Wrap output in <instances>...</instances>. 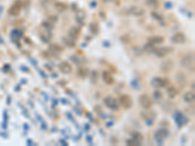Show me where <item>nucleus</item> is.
I'll use <instances>...</instances> for the list:
<instances>
[{
    "instance_id": "nucleus-1",
    "label": "nucleus",
    "mask_w": 195,
    "mask_h": 146,
    "mask_svg": "<svg viewBox=\"0 0 195 146\" xmlns=\"http://www.w3.org/2000/svg\"><path fill=\"white\" fill-rule=\"evenodd\" d=\"M180 64L184 66V68L189 70H194V54H187L185 55L180 60Z\"/></svg>"
},
{
    "instance_id": "nucleus-2",
    "label": "nucleus",
    "mask_w": 195,
    "mask_h": 146,
    "mask_svg": "<svg viewBox=\"0 0 195 146\" xmlns=\"http://www.w3.org/2000/svg\"><path fill=\"white\" fill-rule=\"evenodd\" d=\"M138 102H140L141 107H144L145 109H149L151 106H152L151 97L146 94L140 96V97H138Z\"/></svg>"
},
{
    "instance_id": "nucleus-3",
    "label": "nucleus",
    "mask_w": 195,
    "mask_h": 146,
    "mask_svg": "<svg viewBox=\"0 0 195 146\" xmlns=\"http://www.w3.org/2000/svg\"><path fill=\"white\" fill-rule=\"evenodd\" d=\"M103 103L106 104L107 108H109L111 110H117L119 108V105L117 100L112 96H106L105 99H103Z\"/></svg>"
},
{
    "instance_id": "nucleus-4",
    "label": "nucleus",
    "mask_w": 195,
    "mask_h": 146,
    "mask_svg": "<svg viewBox=\"0 0 195 146\" xmlns=\"http://www.w3.org/2000/svg\"><path fill=\"white\" fill-rule=\"evenodd\" d=\"M119 103L123 108L129 109V108L132 107L133 101H132V99L129 96L122 95V96H120V97H119Z\"/></svg>"
},
{
    "instance_id": "nucleus-5",
    "label": "nucleus",
    "mask_w": 195,
    "mask_h": 146,
    "mask_svg": "<svg viewBox=\"0 0 195 146\" xmlns=\"http://www.w3.org/2000/svg\"><path fill=\"white\" fill-rule=\"evenodd\" d=\"M169 83V81L167 79L164 78H159V77H155L151 80V85H152L156 89H160V88L165 87L167 84Z\"/></svg>"
},
{
    "instance_id": "nucleus-6",
    "label": "nucleus",
    "mask_w": 195,
    "mask_h": 146,
    "mask_svg": "<svg viewBox=\"0 0 195 146\" xmlns=\"http://www.w3.org/2000/svg\"><path fill=\"white\" fill-rule=\"evenodd\" d=\"M172 51H173V48H171V47H160V48L155 49L154 54L159 57H164L168 54H170Z\"/></svg>"
},
{
    "instance_id": "nucleus-7",
    "label": "nucleus",
    "mask_w": 195,
    "mask_h": 146,
    "mask_svg": "<svg viewBox=\"0 0 195 146\" xmlns=\"http://www.w3.org/2000/svg\"><path fill=\"white\" fill-rule=\"evenodd\" d=\"M128 13L130 15H133V16H136V17H141L145 15V9L141 8V7H138V6H132L128 9Z\"/></svg>"
},
{
    "instance_id": "nucleus-8",
    "label": "nucleus",
    "mask_w": 195,
    "mask_h": 146,
    "mask_svg": "<svg viewBox=\"0 0 195 146\" xmlns=\"http://www.w3.org/2000/svg\"><path fill=\"white\" fill-rule=\"evenodd\" d=\"M171 40H172L173 43H175V44H181V43L185 42L186 36H185V34L183 33V32H177V33L173 35Z\"/></svg>"
},
{
    "instance_id": "nucleus-9",
    "label": "nucleus",
    "mask_w": 195,
    "mask_h": 146,
    "mask_svg": "<svg viewBox=\"0 0 195 146\" xmlns=\"http://www.w3.org/2000/svg\"><path fill=\"white\" fill-rule=\"evenodd\" d=\"M21 7H23V5H21V1L15 2V3L11 6L10 10H9L10 15H12V16H18V15L20 14L21 10Z\"/></svg>"
},
{
    "instance_id": "nucleus-10",
    "label": "nucleus",
    "mask_w": 195,
    "mask_h": 146,
    "mask_svg": "<svg viewBox=\"0 0 195 146\" xmlns=\"http://www.w3.org/2000/svg\"><path fill=\"white\" fill-rule=\"evenodd\" d=\"M59 69L60 70V72H63V74H69L72 71V66L70 63H68L67 61H63L59 64Z\"/></svg>"
},
{
    "instance_id": "nucleus-11",
    "label": "nucleus",
    "mask_w": 195,
    "mask_h": 146,
    "mask_svg": "<svg viewBox=\"0 0 195 146\" xmlns=\"http://www.w3.org/2000/svg\"><path fill=\"white\" fill-rule=\"evenodd\" d=\"M169 135V131L166 129H160L157 131L155 132V138L158 139V140H162V139H165L167 136Z\"/></svg>"
},
{
    "instance_id": "nucleus-12",
    "label": "nucleus",
    "mask_w": 195,
    "mask_h": 146,
    "mask_svg": "<svg viewBox=\"0 0 195 146\" xmlns=\"http://www.w3.org/2000/svg\"><path fill=\"white\" fill-rule=\"evenodd\" d=\"M79 33H80V28H78V26H72L68 31V36L75 40V39H77Z\"/></svg>"
},
{
    "instance_id": "nucleus-13",
    "label": "nucleus",
    "mask_w": 195,
    "mask_h": 146,
    "mask_svg": "<svg viewBox=\"0 0 195 146\" xmlns=\"http://www.w3.org/2000/svg\"><path fill=\"white\" fill-rule=\"evenodd\" d=\"M102 79L107 85H112V84L114 83V78L112 77V75L107 71H105L102 73Z\"/></svg>"
},
{
    "instance_id": "nucleus-14",
    "label": "nucleus",
    "mask_w": 195,
    "mask_h": 146,
    "mask_svg": "<svg viewBox=\"0 0 195 146\" xmlns=\"http://www.w3.org/2000/svg\"><path fill=\"white\" fill-rule=\"evenodd\" d=\"M78 75H79V77L82 78V79H85L89 76L90 74V71L87 67H85V66H81V67L78 68V71H77Z\"/></svg>"
},
{
    "instance_id": "nucleus-15",
    "label": "nucleus",
    "mask_w": 195,
    "mask_h": 146,
    "mask_svg": "<svg viewBox=\"0 0 195 146\" xmlns=\"http://www.w3.org/2000/svg\"><path fill=\"white\" fill-rule=\"evenodd\" d=\"M148 42L153 44V45H157V44H162L164 42V38L162 36H158V35H155V36L149 37L148 38Z\"/></svg>"
},
{
    "instance_id": "nucleus-16",
    "label": "nucleus",
    "mask_w": 195,
    "mask_h": 146,
    "mask_svg": "<svg viewBox=\"0 0 195 146\" xmlns=\"http://www.w3.org/2000/svg\"><path fill=\"white\" fill-rule=\"evenodd\" d=\"M132 139L135 141L137 145H141L142 143L144 138H142V135L140 134V132H134V134L132 135Z\"/></svg>"
},
{
    "instance_id": "nucleus-17",
    "label": "nucleus",
    "mask_w": 195,
    "mask_h": 146,
    "mask_svg": "<svg viewBox=\"0 0 195 146\" xmlns=\"http://www.w3.org/2000/svg\"><path fill=\"white\" fill-rule=\"evenodd\" d=\"M194 99H195V95L193 92H185L184 96V99L186 102H193Z\"/></svg>"
},
{
    "instance_id": "nucleus-18",
    "label": "nucleus",
    "mask_w": 195,
    "mask_h": 146,
    "mask_svg": "<svg viewBox=\"0 0 195 146\" xmlns=\"http://www.w3.org/2000/svg\"><path fill=\"white\" fill-rule=\"evenodd\" d=\"M63 43L66 44L67 47L72 48V47L75 46V40H74V39H72L71 37H69V36L63 37Z\"/></svg>"
},
{
    "instance_id": "nucleus-19",
    "label": "nucleus",
    "mask_w": 195,
    "mask_h": 146,
    "mask_svg": "<svg viewBox=\"0 0 195 146\" xmlns=\"http://www.w3.org/2000/svg\"><path fill=\"white\" fill-rule=\"evenodd\" d=\"M49 50L52 53H60L63 51V48L62 46L58 45V44H51L49 46Z\"/></svg>"
},
{
    "instance_id": "nucleus-20",
    "label": "nucleus",
    "mask_w": 195,
    "mask_h": 146,
    "mask_svg": "<svg viewBox=\"0 0 195 146\" xmlns=\"http://www.w3.org/2000/svg\"><path fill=\"white\" fill-rule=\"evenodd\" d=\"M167 94L170 99H174V97L177 95V91L174 86H170L167 89Z\"/></svg>"
},
{
    "instance_id": "nucleus-21",
    "label": "nucleus",
    "mask_w": 195,
    "mask_h": 146,
    "mask_svg": "<svg viewBox=\"0 0 195 146\" xmlns=\"http://www.w3.org/2000/svg\"><path fill=\"white\" fill-rule=\"evenodd\" d=\"M75 19L79 23H83V21L86 19V13L84 11H78L75 14Z\"/></svg>"
},
{
    "instance_id": "nucleus-22",
    "label": "nucleus",
    "mask_w": 195,
    "mask_h": 146,
    "mask_svg": "<svg viewBox=\"0 0 195 146\" xmlns=\"http://www.w3.org/2000/svg\"><path fill=\"white\" fill-rule=\"evenodd\" d=\"M172 68H173V63L171 60H167L162 64V70L165 72L170 71V70H172Z\"/></svg>"
},
{
    "instance_id": "nucleus-23",
    "label": "nucleus",
    "mask_w": 195,
    "mask_h": 146,
    "mask_svg": "<svg viewBox=\"0 0 195 146\" xmlns=\"http://www.w3.org/2000/svg\"><path fill=\"white\" fill-rule=\"evenodd\" d=\"M55 8L57 9L59 12H64L67 10V7L66 4L63 2H57V3H55Z\"/></svg>"
},
{
    "instance_id": "nucleus-24",
    "label": "nucleus",
    "mask_w": 195,
    "mask_h": 146,
    "mask_svg": "<svg viewBox=\"0 0 195 146\" xmlns=\"http://www.w3.org/2000/svg\"><path fill=\"white\" fill-rule=\"evenodd\" d=\"M175 119L177 120V122L179 123V125H180V126L184 125V124L183 121H186L185 117L184 116L183 114H180V113H177V114H176V116H175Z\"/></svg>"
},
{
    "instance_id": "nucleus-25",
    "label": "nucleus",
    "mask_w": 195,
    "mask_h": 146,
    "mask_svg": "<svg viewBox=\"0 0 195 146\" xmlns=\"http://www.w3.org/2000/svg\"><path fill=\"white\" fill-rule=\"evenodd\" d=\"M154 50H155V48H154L153 44L148 42L145 45V51H146L147 53H154Z\"/></svg>"
},
{
    "instance_id": "nucleus-26",
    "label": "nucleus",
    "mask_w": 195,
    "mask_h": 146,
    "mask_svg": "<svg viewBox=\"0 0 195 146\" xmlns=\"http://www.w3.org/2000/svg\"><path fill=\"white\" fill-rule=\"evenodd\" d=\"M90 30L93 34H97L99 32V25L96 23H92L90 24Z\"/></svg>"
},
{
    "instance_id": "nucleus-27",
    "label": "nucleus",
    "mask_w": 195,
    "mask_h": 146,
    "mask_svg": "<svg viewBox=\"0 0 195 146\" xmlns=\"http://www.w3.org/2000/svg\"><path fill=\"white\" fill-rule=\"evenodd\" d=\"M145 3L147 6L150 7H157L159 4V0H145Z\"/></svg>"
},
{
    "instance_id": "nucleus-28",
    "label": "nucleus",
    "mask_w": 195,
    "mask_h": 146,
    "mask_svg": "<svg viewBox=\"0 0 195 146\" xmlns=\"http://www.w3.org/2000/svg\"><path fill=\"white\" fill-rule=\"evenodd\" d=\"M90 78H91V81H92L93 84H95L97 81H98V78H99V73L97 71H92L91 72V75H90Z\"/></svg>"
},
{
    "instance_id": "nucleus-29",
    "label": "nucleus",
    "mask_w": 195,
    "mask_h": 146,
    "mask_svg": "<svg viewBox=\"0 0 195 146\" xmlns=\"http://www.w3.org/2000/svg\"><path fill=\"white\" fill-rule=\"evenodd\" d=\"M162 97H163V95H162V92H160V91H155L153 92V99L155 100H160V99H162Z\"/></svg>"
},
{
    "instance_id": "nucleus-30",
    "label": "nucleus",
    "mask_w": 195,
    "mask_h": 146,
    "mask_svg": "<svg viewBox=\"0 0 195 146\" xmlns=\"http://www.w3.org/2000/svg\"><path fill=\"white\" fill-rule=\"evenodd\" d=\"M127 144L128 145H131V146H136V142L134 141L133 139H130V140H127Z\"/></svg>"
},
{
    "instance_id": "nucleus-31",
    "label": "nucleus",
    "mask_w": 195,
    "mask_h": 146,
    "mask_svg": "<svg viewBox=\"0 0 195 146\" xmlns=\"http://www.w3.org/2000/svg\"><path fill=\"white\" fill-rule=\"evenodd\" d=\"M71 59H72V60H73V61H74V63H80V61H79V60H79V59H78V57H71Z\"/></svg>"
},
{
    "instance_id": "nucleus-32",
    "label": "nucleus",
    "mask_w": 195,
    "mask_h": 146,
    "mask_svg": "<svg viewBox=\"0 0 195 146\" xmlns=\"http://www.w3.org/2000/svg\"><path fill=\"white\" fill-rule=\"evenodd\" d=\"M103 2H108V1H110V0H102Z\"/></svg>"
}]
</instances>
